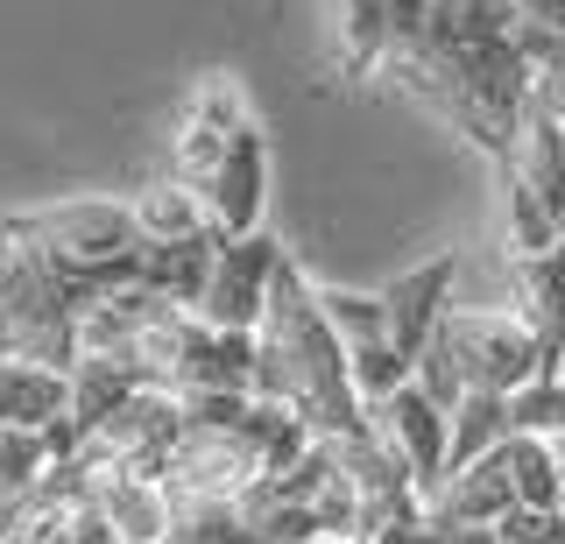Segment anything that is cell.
Listing matches in <instances>:
<instances>
[{
    "label": "cell",
    "instance_id": "obj_3",
    "mask_svg": "<svg viewBox=\"0 0 565 544\" xmlns=\"http://www.w3.org/2000/svg\"><path fill=\"white\" fill-rule=\"evenodd\" d=\"M14 226L57 269V284L78 297V311L141 276V226L128 213V199H64V205H43V213H14Z\"/></svg>",
    "mask_w": 565,
    "mask_h": 544
},
{
    "label": "cell",
    "instance_id": "obj_30",
    "mask_svg": "<svg viewBox=\"0 0 565 544\" xmlns=\"http://www.w3.org/2000/svg\"><path fill=\"white\" fill-rule=\"evenodd\" d=\"M516 8H523L537 29H552V36H565V0H516Z\"/></svg>",
    "mask_w": 565,
    "mask_h": 544
},
{
    "label": "cell",
    "instance_id": "obj_32",
    "mask_svg": "<svg viewBox=\"0 0 565 544\" xmlns=\"http://www.w3.org/2000/svg\"><path fill=\"white\" fill-rule=\"evenodd\" d=\"M0 544H14V502H0Z\"/></svg>",
    "mask_w": 565,
    "mask_h": 544
},
{
    "label": "cell",
    "instance_id": "obj_7",
    "mask_svg": "<svg viewBox=\"0 0 565 544\" xmlns=\"http://www.w3.org/2000/svg\"><path fill=\"white\" fill-rule=\"evenodd\" d=\"M431 29V0H326L340 78H388Z\"/></svg>",
    "mask_w": 565,
    "mask_h": 544
},
{
    "label": "cell",
    "instance_id": "obj_26",
    "mask_svg": "<svg viewBox=\"0 0 565 544\" xmlns=\"http://www.w3.org/2000/svg\"><path fill=\"white\" fill-rule=\"evenodd\" d=\"M318 305H326V319H332V332H340V346H347V354H353V346H375V340H388L382 290L367 297V290H326V284H318Z\"/></svg>",
    "mask_w": 565,
    "mask_h": 544
},
{
    "label": "cell",
    "instance_id": "obj_16",
    "mask_svg": "<svg viewBox=\"0 0 565 544\" xmlns=\"http://www.w3.org/2000/svg\"><path fill=\"white\" fill-rule=\"evenodd\" d=\"M128 213H135V226H141V241H149V248H177V241H220V226H212L205 199H199L184 178H149V184L128 199Z\"/></svg>",
    "mask_w": 565,
    "mask_h": 544
},
{
    "label": "cell",
    "instance_id": "obj_22",
    "mask_svg": "<svg viewBox=\"0 0 565 544\" xmlns=\"http://www.w3.org/2000/svg\"><path fill=\"white\" fill-rule=\"evenodd\" d=\"M509 438H516V425H509V396L473 390V396L452 410V467L488 460V452H494V446H509ZM452 467H446V473H452Z\"/></svg>",
    "mask_w": 565,
    "mask_h": 544
},
{
    "label": "cell",
    "instance_id": "obj_6",
    "mask_svg": "<svg viewBox=\"0 0 565 544\" xmlns=\"http://www.w3.org/2000/svg\"><path fill=\"white\" fill-rule=\"evenodd\" d=\"M184 438V396L170 390H135L106 425L78 438V467L106 481V473H135V481H163L170 446Z\"/></svg>",
    "mask_w": 565,
    "mask_h": 544
},
{
    "label": "cell",
    "instance_id": "obj_14",
    "mask_svg": "<svg viewBox=\"0 0 565 544\" xmlns=\"http://www.w3.org/2000/svg\"><path fill=\"white\" fill-rule=\"evenodd\" d=\"M509 311L537 340V382L565 375V234L552 255H509Z\"/></svg>",
    "mask_w": 565,
    "mask_h": 544
},
{
    "label": "cell",
    "instance_id": "obj_12",
    "mask_svg": "<svg viewBox=\"0 0 565 544\" xmlns=\"http://www.w3.org/2000/svg\"><path fill=\"white\" fill-rule=\"evenodd\" d=\"M205 213L220 226V241H241V234H262V213H269V142H262V120L226 142L220 170L205 178Z\"/></svg>",
    "mask_w": 565,
    "mask_h": 544
},
{
    "label": "cell",
    "instance_id": "obj_23",
    "mask_svg": "<svg viewBox=\"0 0 565 544\" xmlns=\"http://www.w3.org/2000/svg\"><path fill=\"white\" fill-rule=\"evenodd\" d=\"M523 64H530V107L565 120V36H552V29H537L523 14Z\"/></svg>",
    "mask_w": 565,
    "mask_h": 544
},
{
    "label": "cell",
    "instance_id": "obj_1",
    "mask_svg": "<svg viewBox=\"0 0 565 544\" xmlns=\"http://www.w3.org/2000/svg\"><path fill=\"white\" fill-rule=\"evenodd\" d=\"M403 93L467 135L488 163H509L530 120V64H523V8L516 0H431V29L388 72Z\"/></svg>",
    "mask_w": 565,
    "mask_h": 544
},
{
    "label": "cell",
    "instance_id": "obj_21",
    "mask_svg": "<svg viewBox=\"0 0 565 544\" xmlns=\"http://www.w3.org/2000/svg\"><path fill=\"white\" fill-rule=\"evenodd\" d=\"M135 390H141L135 367H120V361H71V425L78 431L106 425Z\"/></svg>",
    "mask_w": 565,
    "mask_h": 544
},
{
    "label": "cell",
    "instance_id": "obj_20",
    "mask_svg": "<svg viewBox=\"0 0 565 544\" xmlns=\"http://www.w3.org/2000/svg\"><path fill=\"white\" fill-rule=\"evenodd\" d=\"M509 460V481H516V509H565V467H558V446L552 438H509L502 446Z\"/></svg>",
    "mask_w": 565,
    "mask_h": 544
},
{
    "label": "cell",
    "instance_id": "obj_27",
    "mask_svg": "<svg viewBox=\"0 0 565 544\" xmlns=\"http://www.w3.org/2000/svg\"><path fill=\"white\" fill-rule=\"evenodd\" d=\"M509 425H516L523 438H565V375H544V382H530V390L509 396Z\"/></svg>",
    "mask_w": 565,
    "mask_h": 544
},
{
    "label": "cell",
    "instance_id": "obj_10",
    "mask_svg": "<svg viewBox=\"0 0 565 544\" xmlns=\"http://www.w3.org/2000/svg\"><path fill=\"white\" fill-rule=\"evenodd\" d=\"M247 120H255V114H247L241 85L226 72H212L199 93L184 99V120H177V135H170V178H184L191 191H205V178L220 170L226 142H234Z\"/></svg>",
    "mask_w": 565,
    "mask_h": 544
},
{
    "label": "cell",
    "instance_id": "obj_13",
    "mask_svg": "<svg viewBox=\"0 0 565 544\" xmlns=\"http://www.w3.org/2000/svg\"><path fill=\"white\" fill-rule=\"evenodd\" d=\"M452 276H459V255H431L417 262V269L388 276L382 284V311H388V340H396L403 361H424L438 340V326L452 319Z\"/></svg>",
    "mask_w": 565,
    "mask_h": 544
},
{
    "label": "cell",
    "instance_id": "obj_19",
    "mask_svg": "<svg viewBox=\"0 0 565 544\" xmlns=\"http://www.w3.org/2000/svg\"><path fill=\"white\" fill-rule=\"evenodd\" d=\"M212 255H220V241H177V248H149V241H141V276H135V284L156 290L163 305L199 311L205 276H212Z\"/></svg>",
    "mask_w": 565,
    "mask_h": 544
},
{
    "label": "cell",
    "instance_id": "obj_24",
    "mask_svg": "<svg viewBox=\"0 0 565 544\" xmlns=\"http://www.w3.org/2000/svg\"><path fill=\"white\" fill-rule=\"evenodd\" d=\"M50 467H57L50 431H14V425H0V502L35 495V481H43Z\"/></svg>",
    "mask_w": 565,
    "mask_h": 544
},
{
    "label": "cell",
    "instance_id": "obj_8",
    "mask_svg": "<svg viewBox=\"0 0 565 544\" xmlns=\"http://www.w3.org/2000/svg\"><path fill=\"white\" fill-rule=\"evenodd\" d=\"M14 544H120V531L106 523L93 473L78 460H57L35 481V495L14 502Z\"/></svg>",
    "mask_w": 565,
    "mask_h": 544
},
{
    "label": "cell",
    "instance_id": "obj_11",
    "mask_svg": "<svg viewBox=\"0 0 565 544\" xmlns=\"http://www.w3.org/2000/svg\"><path fill=\"white\" fill-rule=\"evenodd\" d=\"M367 425H375V438L396 452L403 467H411V481L424 488V495L446 481V467H452V410H438L417 382H403L388 403H375Z\"/></svg>",
    "mask_w": 565,
    "mask_h": 544
},
{
    "label": "cell",
    "instance_id": "obj_18",
    "mask_svg": "<svg viewBox=\"0 0 565 544\" xmlns=\"http://www.w3.org/2000/svg\"><path fill=\"white\" fill-rule=\"evenodd\" d=\"M99 488V509H106V523L120 531V544H163L170 537V495H163V481H135V473H106Z\"/></svg>",
    "mask_w": 565,
    "mask_h": 544
},
{
    "label": "cell",
    "instance_id": "obj_29",
    "mask_svg": "<svg viewBox=\"0 0 565 544\" xmlns=\"http://www.w3.org/2000/svg\"><path fill=\"white\" fill-rule=\"evenodd\" d=\"M424 544H502V531H488V523H438V516H424Z\"/></svg>",
    "mask_w": 565,
    "mask_h": 544
},
{
    "label": "cell",
    "instance_id": "obj_2",
    "mask_svg": "<svg viewBox=\"0 0 565 544\" xmlns=\"http://www.w3.org/2000/svg\"><path fill=\"white\" fill-rule=\"evenodd\" d=\"M255 396L305 417L318 438H361L367 431V403L353 390L347 346L332 332L326 305H318V284L290 255L276 269L269 311H262V332H255Z\"/></svg>",
    "mask_w": 565,
    "mask_h": 544
},
{
    "label": "cell",
    "instance_id": "obj_4",
    "mask_svg": "<svg viewBox=\"0 0 565 544\" xmlns=\"http://www.w3.org/2000/svg\"><path fill=\"white\" fill-rule=\"evenodd\" d=\"M537 382V340L516 311H467L452 305V319L438 326L431 354L417 361V390L438 410H459L473 390L488 396H516Z\"/></svg>",
    "mask_w": 565,
    "mask_h": 544
},
{
    "label": "cell",
    "instance_id": "obj_17",
    "mask_svg": "<svg viewBox=\"0 0 565 544\" xmlns=\"http://www.w3.org/2000/svg\"><path fill=\"white\" fill-rule=\"evenodd\" d=\"M71 417V375L35 361H0V425L14 431H50Z\"/></svg>",
    "mask_w": 565,
    "mask_h": 544
},
{
    "label": "cell",
    "instance_id": "obj_9",
    "mask_svg": "<svg viewBox=\"0 0 565 544\" xmlns=\"http://www.w3.org/2000/svg\"><path fill=\"white\" fill-rule=\"evenodd\" d=\"M276 269H282V248H276L269 234L220 241L212 276H205V297H199V319L220 326V332H262V311H269Z\"/></svg>",
    "mask_w": 565,
    "mask_h": 544
},
{
    "label": "cell",
    "instance_id": "obj_28",
    "mask_svg": "<svg viewBox=\"0 0 565 544\" xmlns=\"http://www.w3.org/2000/svg\"><path fill=\"white\" fill-rule=\"evenodd\" d=\"M494 531H502V544H565V509H516Z\"/></svg>",
    "mask_w": 565,
    "mask_h": 544
},
{
    "label": "cell",
    "instance_id": "obj_15",
    "mask_svg": "<svg viewBox=\"0 0 565 544\" xmlns=\"http://www.w3.org/2000/svg\"><path fill=\"white\" fill-rule=\"evenodd\" d=\"M424 516H438V523H502V516H516V481H509V460H502V446L488 452V460H473V467H452L446 481L424 495Z\"/></svg>",
    "mask_w": 565,
    "mask_h": 544
},
{
    "label": "cell",
    "instance_id": "obj_5",
    "mask_svg": "<svg viewBox=\"0 0 565 544\" xmlns=\"http://www.w3.org/2000/svg\"><path fill=\"white\" fill-rule=\"evenodd\" d=\"M509 199V255H552L565 234V120L530 107L516 149L502 163Z\"/></svg>",
    "mask_w": 565,
    "mask_h": 544
},
{
    "label": "cell",
    "instance_id": "obj_31",
    "mask_svg": "<svg viewBox=\"0 0 565 544\" xmlns=\"http://www.w3.org/2000/svg\"><path fill=\"white\" fill-rule=\"evenodd\" d=\"M367 544H424V516H403V523H382Z\"/></svg>",
    "mask_w": 565,
    "mask_h": 544
},
{
    "label": "cell",
    "instance_id": "obj_25",
    "mask_svg": "<svg viewBox=\"0 0 565 544\" xmlns=\"http://www.w3.org/2000/svg\"><path fill=\"white\" fill-rule=\"evenodd\" d=\"M163 544H262V537H255V523L241 516V502H184L170 516Z\"/></svg>",
    "mask_w": 565,
    "mask_h": 544
}]
</instances>
